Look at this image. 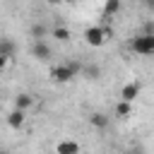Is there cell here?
Instances as JSON below:
<instances>
[{
	"label": "cell",
	"instance_id": "cell-1",
	"mask_svg": "<svg viewBox=\"0 0 154 154\" xmlns=\"http://www.w3.org/2000/svg\"><path fill=\"white\" fill-rule=\"evenodd\" d=\"M79 72H82V65H79V63L55 65V67L51 70V79H53V82H58V84H67V82H72Z\"/></svg>",
	"mask_w": 154,
	"mask_h": 154
},
{
	"label": "cell",
	"instance_id": "cell-2",
	"mask_svg": "<svg viewBox=\"0 0 154 154\" xmlns=\"http://www.w3.org/2000/svg\"><path fill=\"white\" fill-rule=\"evenodd\" d=\"M130 51H135L140 55H152L154 53V34H137L130 41Z\"/></svg>",
	"mask_w": 154,
	"mask_h": 154
},
{
	"label": "cell",
	"instance_id": "cell-3",
	"mask_svg": "<svg viewBox=\"0 0 154 154\" xmlns=\"http://www.w3.org/2000/svg\"><path fill=\"white\" fill-rule=\"evenodd\" d=\"M108 36H111V29H103V26H89L84 31V41L89 46H101Z\"/></svg>",
	"mask_w": 154,
	"mask_h": 154
},
{
	"label": "cell",
	"instance_id": "cell-4",
	"mask_svg": "<svg viewBox=\"0 0 154 154\" xmlns=\"http://www.w3.org/2000/svg\"><path fill=\"white\" fill-rule=\"evenodd\" d=\"M140 91H142L140 82H128V84L120 89V101H125V103H135V99L140 96Z\"/></svg>",
	"mask_w": 154,
	"mask_h": 154
},
{
	"label": "cell",
	"instance_id": "cell-5",
	"mask_svg": "<svg viewBox=\"0 0 154 154\" xmlns=\"http://www.w3.org/2000/svg\"><path fill=\"white\" fill-rule=\"evenodd\" d=\"M55 154H79V142L75 140H60L55 147Z\"/></svg>",
	"mask_w": 154,
	"mask_h": 154
},
{
	"label": "cell",
	"instance_id": "cell-6",
	"mask_svg": "<svg viewBox=\"0 0 154 154\" xmlns=\"http://www.w3.org/2000/svg\"><path fill=\"white\" fill-rule=\"evenodd\" d=\"M31 53H34V58H38V60H48V58H51V46H48L46 41H34Z\"/></svg>",
	"mask_w": 154,
	"mask_h": 154
},
{
	"label": "cell",
	"instance_id": "cell-7",
	"mask_svg": "<svg viewBox=\"0 0 154 154\" xmlns=\"http://www.w3.org/2000/svg\"><path fill=\"white\" fill-rule=\"evenodd\" d=\"M7 125H10V128H14V130H19V128L24 125V111L12 108V111L7 113Z\"/></svg>",
	"mask_w": 154,
	"mask_h": 154
},
{
	"label": "cell",
	"instance_id": "cell-8",
	"mask_svg": "<svg viewBox=\"0 0 154 154\" xmlns=\"http://www.w3.org/2000/svg\"><path fill=\"white\" fill-rule=\"evenodd\" d=\"M89 125H91V128H96V130H106V128H108V116L96 111V113H91V116H89Z\"/></svg>",
	"mask_w": 154,
	"mask_h": 154
},
{
	"label": "cell",
	"instance_id": "cell-9",
	"mask_svg": "<svg viewBox=\"0 0 154 154\" xmlns=\"http://www.w3.org/2000/svg\"><path fill=\"white\" fill-rule=\"evenodd\" d=\"M31 103H34L31 94H17L14 96V108L17 111H26V108H31Z\"/></svg>",
	"mask_w": 154,
	"mask_h": 154
},
{
	"label": "cell",
	"instance_id": "cell-10",
	"mask_svg": "<svg viewBox=\"0 0 154 154\" xmlns=\"http://www.w3.org/2000/svg\"><path fill=\"white\" fill-rule=\"evenodd\" d=\"M0 55H5L7 60L14 55V41L12 38H0Z\"/></svg>",
	"mask_w": 154,
	"mask_h": 154
},
{
	"label": "cell",
	"instance_id": "cell-11",
	"mask_svg": "<svg viewBox=\"0 0 154 154\" xmlns=\"http://www.w3.org/2000/svg\"><path fill=\"white\" fill-rule=\"evenodd\" d=\"M132 113V103H125V101H118L116 103V116L118 118H128Z\"/></svg>",
	"mask_w": 154,
	"mask_h": 154
},
{
	"label": "cell",
	"instance_id": "cell-12",
	"mask_svg": "<svg viewBox=\"0 0 154 154\" xmlns=\"http://www.w3.org/2000/svg\"><path fill=\"white\" fill-rule=\"evenodd\" d=\"M53 36H55L58 41H63V43H65V41H70V36H72V34H70V29H65V26H55V29H53Z\"/></svg>",
	"mask_w": 154,
	"mask_h": 154
},
{
	"label": "cell",
	"instance_id": "cell-13",
	"mask_svg": "<svg viewBox=\"0 0 154 154\" xmlns=\"http://www.w3.org/2000/svg\"><path fill=\"white\" fill-rule=\"evenodd\" d=\"M118 10H120V2H118V0H108V2L103 5V12H106V14H116Z\"/></svg>",
	"mask_w": 154,
	"mask_h": 154
},
{
	"label": "cell",
	"instance_id": "cell-14",
	"mask_svg": "<svg viewBox=\"0 0 154 154\" xmlns=\"http://www.w3.org/2000/svg\"><path fill=\"white\" fill-rule=\"evenodd\" d=\"M84 75H87V77H89V79H96V77H99V75H101V70H99V67H96V65H89V67H87V70H84Z\"/></svg>",
	"mask_w": 154,
	"mask_h": 154
},
{
	"label": "cell",
	"instance_id": "cell-15",
	"mask_svg": "<svg viewBox=\"0 0 154 154\" xmlns=\"http://www.w3.org/2000/svg\"><path fill=\"white\" fill-rule=\"evenodd\" d=\"M7 63H10V60H7V58H5V55H0V70H2V67H5V65H7Z\"/></svg>",
	"mask_w": 154,
	"mask_h": 154
},
{
	"label": "cell",
	"instance_id": "cell-16",
	"mask_svg": "<svg viewBox=\"0 0 154 154\" xmlns=\"http://www.w3.org/2000/svg\"><path fill=\"white\" fill-rule=\"evenodd\" d=\"M0 154H7V152H5V149H0Z\"/></svg>",
	"mask_w": 154,
	"mask_h": 154
}]
</instances>
